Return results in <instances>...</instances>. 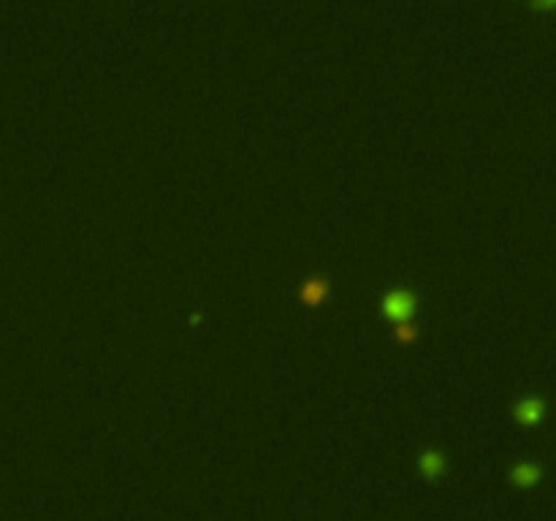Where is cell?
<instances>
[{
    "mask_svg": "<svg viewBox=\"0 0 556 521\" xmlns=\"http://www.w3.org/2000/svg\"><path fill=\"white\" fill-rule=\"evenodd\" d=\"M412 310H415V296L405 288H396V291H388L383 296V313L396 323L410 320Z\"/></svg>",
    "mask_w": 556,
    "mask_h": 521,
    "instance_id": "6da1fadb",
    "label": "cell"
},
{
    "mask_svg": "<svg viewBox=\"0 0 556 521\" xmlns=\"http://www.w3.org/2000/svg\"><path fill=\"white\" fill-rule=\"evenodd\" d=\"M543 410H545L543 399L529 396V399H521V402L515 405V418H518L521 424H535V421L543 418Z\"/></svg>",
    "mask_w": 556,
    "mask_h": 521,
    "instance_id": "7a4b0ae2",
    "label": "cell"
},
{
    "mask_svg": "<svg viewBox=\"0 0 556 521\" xmlns=\"http://www.w3.org/2000/svg\"><path fill=\"white\" fill-rule=\"evenodd\" d=\"M326 293H329V283L320 280V277H312V280H307V283L299 288L301 302H307V304H320V302L326 299Z\"/></svg>",
    "mask_w": 556,
    "mask_h": 521,
    "instance_id": "3957f363",
    "label": "cell"
},
{
    "mask_svg": "<svg viewBox=\"0 0 556 521\" xmlns=\"http://www.w3.org/2000/svg\"><path fill=\"white\" fill-rule=\"evenodd\" d=\"M442 467H445V459H442V454H437V451H426V454L421 456V470H423V475H429V478L440 475Z\"/></svg>",
    "mask_w": 556,
    "mask_h": 521,
    "instance_id": "277c9868",
    "label": "cell"
},
{
    "mask_svg": "<svg viewBox=\"0 0 556 521\" xmlns=\"http://www.w3.org/2000/svg\"><path fill=\"white\" fill-rule=\"evenodd\" d=\"M537 475H540V470H537L535 464H518V467L513 470L515 483H535Z\"/></svg>",
    "mask_w": 556,
    "mask_h": 521,
    "instance_id": "5b68a950",
    "label": "cell"
},
{
    "mask_svg": "<svg viewBox=\"0 0 556 521\" xmlns=\"http://www.w3.org/2000/svg\"><path fill=\"white\" fill-rule=\"evenodd\" d=\"M415 337H418V329L412 326L410 320H405V323L396 326V339H399V342H412Z\"/></svg>",
    "mask_w": 556,
    "mask_h": 521,
    "instance_id": "8992f818",
    "label": "cell"
}]
</instances>
